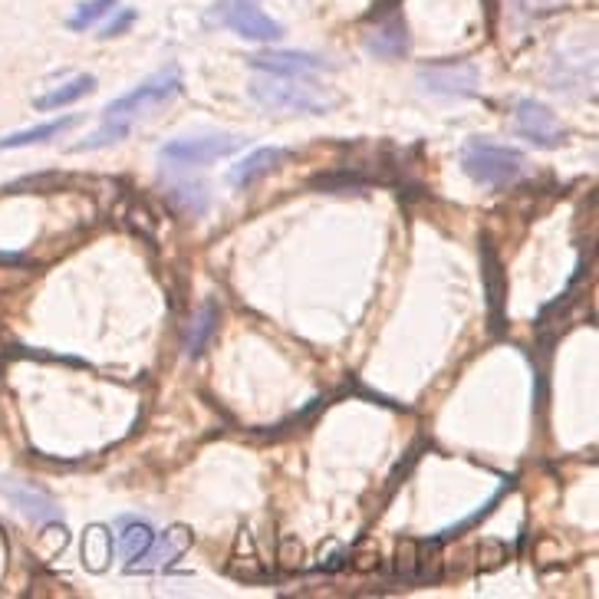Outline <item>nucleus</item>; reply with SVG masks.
I'll return each instance as SVG.
<instances>
[{"label": "nucleus", "mask_w": 599, "mask_h": 599, "mask_svg": "<svg viewBox=\"0 0 599 599\" xmlns=\"http://www.w3.org/2000/svg\"><path fill=\"white\" fill-rule=\"evenodd\" d=\"M412 40H409V27H405L402 17H389L382 20L376 30L366 33V50L376 56V60H402L409 53Z\"/></svg>", "instance_id": "nucleus-10"}, {"label": "nucleus", "mask_w": 599, "mask_h": 599, "mask_svg": "<svg viewBox=\"0 0 599 599\" xmlns=\"http://www.w3.org/2000/svg\"><path fill=\"white\" fill-rule=\"evenodd\" d=\"M395 570H399L402 580L415 583L418 580V544L415 540H402L399 550H395Z\"/></svg>", "instance_id": "nucleus-23"}, {"label": "nucleus", "mask_w": 599, "mask_h": 599, "mask_svg": "<svg viewBox=\"0 0 599 599\" xmlns=\"http://www.w3.org/2000/svg\"><path fill=\"white\" fill-rule=\"evenodd\" d=\"M112 560V534L103 524H93L83 534V563L89 573H103Z\"/></svg>", "instance_id": "nucleus-18"}, {"label": "nucleus", "mask_w": 599, "mask_h": 599, "mask_svg": "<svg viewBox=\"0 0 599 599\" xmlns=\"http://www.w3.org/2000/svg\"><path fill=\"white\" fill-rule=\"evenodd\" d=\"M129 218H132V224H135V228H139V224H142V234H145V237H152L155 224L149 221V218H152V214H149V208H145V205H132V208H129Z\"/></svg>", "instance_id": "nucleus-27"}, {"label": "nucleus", "mask_w": 599, "mask_h": 599, "mask_svg": "<svg viewBox=\"0 0 599 599\" xmlns=\"http://www.w3.org/2000/svg\"><path fill=\"white\" fill-rule=\"evenodd\" d=\"M132 132V122H122V119H106L103 129L93 132L89 139H83L79 145H73V152H96V149H106L112 142H122L126 135Z\"/></svg>", "instance_id": "nucleus-19"}, {"label": "nucleus", "mask_w": 599, "mask_h": 599, "mask_svg": "<svg viewBox=\"0 0 599 599\" xmlns=\"http://www.w3.org/2000/svg\"><path fill=\"white\" fill-rule=\"evenodd\" d=\"M376 563H379V553H376V557H372V553H366V557H359V560L353 563V567H356V570H372Z\"/></svg>", "instance_id": "nucleus-28"}, {"label": "nucleus", "mask_w": 599, "mask_h": 599, "mask_svg": "<svg viewBox=\"0 0 599 599\" xmlns=\"http://www.w3.org/2000/svg\"><path fill=\"white\" fill-rule=\"evenodd\" d=\"M116 7H119V0H86V4H79L76 14L70 17V30L83 33V30H89L93 24H99V20H103L106 14H112Z\"/></svg>", "instance_id": "nucleus-21"}, {"label": "nucleus", "mask_w": 599, "mask_h": 599, "mask_svg": "<svg viewBox=\"0 0 599 599\" xmlns=\"http://www.w3.org/2000/svg\"><path fill=\"white\" fill-rule=\"evenodd\" d=\"M461 172L474 185L507 188L527 172V158L524 152L511 149V145H497L491 139H468L465 149H461Z\"/></svg>", "instance_id": "nucleus-2"}, {"label": "nucleus", "mask_w": 599, "mask_h": 599, "mask_svg": "<svg viewBox=\"0 0 599 599\" xmlns=\"http://www.w3.org/2000/svg\"><path fill=\"white\" fill-rule=\"evenodd\" d=\"M73 126H79V116H63V119L43 122V126H33V129H24V132L4 135V139H0V152H4V149H27V145H37V142L56 139V135L70 132Z\"/></svg>", "instance_id": "nucleus-15"}, {"label": "nucleus", "mask_w": 599, "mask_h": 599, "mask_svg": "<svg viewBox=\"0 0 599 599\" xmlns=\"http://www.w3.org/2000/svg\"><path fill=\"white\" fill-rule=\"evenodd\" d=\"M132 24H135V10H119V17H116V20H109V24L103 27V33H99V37H103V40H112V37H119V33H126Z\"/></svg>", "instance_id": "nucleus-25"}, {"label": "nucleus", "mask_w": 599, "mask_h": 599, "mask_svg": "<svg viewBox=\"0 0 599 599\" xmlns=\"http://www.w3.org/2000/svg\"><path fill=\"white\" fill-rule=\"evenodd\" d=\"M182 93V73L178 66H168V70L155 73L149 79H142L132 93L112 99L106 106L103 119H122V122H132L135 116H145L149 109L162 106V103H172V99Z\"/></svg>", "instance_id": "nucleus-3"}, {"label": "nucleus", "mask_w": 599, "mask_h": 599, "mask_svg": "<svg viewBox=\"0 0 599 599\" xmlns=\"http://www.w3.org/2000/svg\"><path fill=\"white\" fill-rule=\"evenodd\" d=\"M438 576H442V550H438V540L418 544V580H438Z\"/></svg>", "instance_id": "nucleus-22"}, {"label": "nucleus", "mask_w": 599, "mask_h": 599, "mask_svg": "<svg viewBox=\"0 0 599 599\" xmlns=\"http://www.w3.org/2000/svg\"><path fill=\"white\" fill-rule=\"evenodd\" d=\"M191 530L185 524H175L168 527L162 537L152 540V547L145 550V557L139 563V570H162L168 567V563H175L178 557H185V550L191 547Z\"/></svg>", "instance_id": "nucleus-11"}, {"label": "nucleus", "mask_w": 599, "mask_h": 599, "mask_svg": "<svg viewBox=\"0 0 599 599\" xmlns=\"http://www.w3.org/2000/svg\"><path fill=\"white\" fill-rule=\"evenodd\" d=\"M152 540H155V530L145 521H132V517H122L119 521V553L129 560V567L135 560L145 557V550L152 547Z\"/></svg>", "instance_id": "nucleus-17"}, {"label": "nucleus", "mask_w": 599, "mask_h": 599, "mask_svg": "<svg viewBox=\"0 0 599 599\" xmlns=\"http://www.w3.org/2000/svg\"><path fill=\"white\" fill-rule=\"evenodd\" d=\"M511 484H514L511 478H504V481H501V488H497V491H494V494L488 497V501H484V504L478 507V511H474V514H468V517H465V521H458V524H451V527H445V530H442V534H438L435 540H455L458 534H465V530H468V527H474V524H478V521H481V517H488V514L494 511V504H501V497L507 494V488H511Z\"/></svg>", "instance_id": "nucleus-20"}, {"label": "nucleus", "mask_w": 599, "mask_h": 599, "mask_svg": "<svg viewBox=\"0 0 599 599\" xmlns=\"http://www.w3.org/2000/svg\"><path fill=\"white\" fill-rule=\"evenodd\" d=\"M257 73H270V76H313L323 70H333L330 60L316 53H303V50H267V53H254L251 60Z\"/></svg>", "instance_id": "nucleus-8"}, {"label": "nucleus", "mask_w": 599, "mask_h": 599, "mask_svg": "<svg viewBox=\"0 0 599 599\" xmlns=\"http://www.w3.org/2000/svg\"><path fill=\"white\" fill-rule=\"evenodd\" d=\"M251 99L267 112H303V116H323L339 99L320 86L303 83V76H257L251 83Z\"/></svg>", "instance_id": "nucleus-1"}, {"label": "nucleus", "mask_w": 599, "mask_h": 599, "mask_svg": "<svg viewBox=\"0 0 599 599\" xmlns=\"http://www.w3.org/2000/svg\"><path fill=\"white\" fill-rule=\"evenodd\" d=\"M247 145V135H188V139H172L158 149V158L168 165H208L214 158L234 155Z\"/></svg>", "instance_id": "nucleus-5"}, {"label": "nucleus", "mask_w": 599, "mask_h": 599, "mask_svg": "<svg viewBox=\"0 0 599 599\" xmlns=\"http://www.w3.org/2000/svg\"><path fill=\"white\" fill-rule=\"evenodd\" d=\"M287 158V152L284 149H257V152H251L244 158V162H237L234 168H231V175H228V182L234 185V188H251L257 178H264V175H270L274 168L284 162Z\"/></svg>", "instance_id": "nucleus-13"}, {"label": "nucleus", "mask_w": 599, "mask_h": 599, "mask_svg": "<svg viewBox=\"0 0 599 599\" xmlns=\"http://www.w3.org/2000/svg\"><path fill=\"white\" fill-rule=\"evenodd\" d=\"M214 330H218V303H205L188 323V333H185V356L188 359H198L205 353V346L211 343Z\"/></svg>", "instance_id": "nucleus-14"}, {"label": "nucleus", "mask_w": 599, "mask_h": 599, "mask_svg": "<svg viewBox=\"0 0 599 599\" xmlns=\"http://www.w3.org/2000/svg\"><path fill=\"white\" fill-rule=\"evenodd\" d=\"M93 89H96V76L83 73V76L70 79V83L56 86L53 93H47V96H37V99H33V109L50 112V109H60V106H73V103H79V99H83V96L93 93Z\"/></svg>", "instance_id": "nucleus-16"}, {"label": "nucleus", "mask_w": 599, "mask_h": 599, "mask_svg": "<svg viewBox=\"0 0 599 599\" xmlns=\"http://www.w3.org/2000/svg\"><path fill=\"white\" fill-rule=\"evenodd\" d=\"M481 280H484V293H488V316H491V330L504 333V300H507V280L501 261H497L494 247L488 241H481Z\"/></svg>", "instance_id": "nucleus-9"}, {"label": "nucleus", "mask_w": 599, "mask_h": 599, "mask_svg": "<svg viewBox=\"0 0 599 599\" xmlns=\"http://www.w3.org/2000/svg\"><path fill=\"white\" fill-rule=\"evenodd\" d=\"M418 86L428 96H448V99H468L478 96L481 73L471 63H432L418 70Z\"/></svg>", "instance_id": "nucleus-6"}, {"label": "nucleus", "mask_w": 599, "mask_h": 599, "mask_svg": "<svg viewBox=\"0 0 599 599\" xmlns=\"http://www.w3.org/2000/svg\"><path fill=\"white\" fill-rule=\"evenodd\" d=\"M4 494L14 501V507L24 517H30V521H56L60 517V507H56L53 501L43 491L30 488V484H17V481H7L4 484Z\"/></svg>", "instance_id": "nucleus-12"}, {"label": "nucleus", "mask_w": 599, "mask_h": 599, "mask_svg": "<svg viewBox=\"0 0 599 599\" xmlns=\"http://www.w3.org/2000/svg\"><path fill=\"white\" fill-rule=\"evenodd\" d=\"M208 27H231L237 37L244 40H257V43H270L284 37V27L277 20H270L257 0H218L208 10Z\"/></svg>", "instance_id": "nucleus-4"}, {"label": "nucleus", "mask_w": 599, "mask_h": 599, "mask_svg": "<svg viewBox=\"0 0 599 599\" xmlns=\"http://www.w3.org/2000/svg\"><path fill=\"white\" fill-rule=\"evenodd\" d=\"M567 4V0H514L517 14L524 17H547V14H557V10Z\"/></svg>", "instance_id": "nucleus-24"}, {"label": "nucleus", "mask_w": 599, "mask_h": 599, "mask_svg": "<svg viewBox=\"0 0 599 599\" xmlns=\"http://www.w3.org/2000/svg\"><path fill=\"white\" fill-rule=\"evenodd\" d=\"M300 557H303V547L293 537H287L284 544H280V563H284L287 570H297L300 567Z\"/></svg>", "instance_id": "nucleus-26"}, {"label": "nucleus", "mask_w": 599, "mask_h": 599, "mask_svg": "<svg viewBox=\"0 0 599 599\" xmlns=\"http://www.w3.org/2000/svg\"><path fill=\"white\" fill-rule=\"evenodd\" d=\"M514 126L530 145H537V149H560L563 139H567L560 119L553 116L544 103H537V99H521V103H517Z\"/></svg>", "instance_id": "nucleus-7"}]
</instances>
